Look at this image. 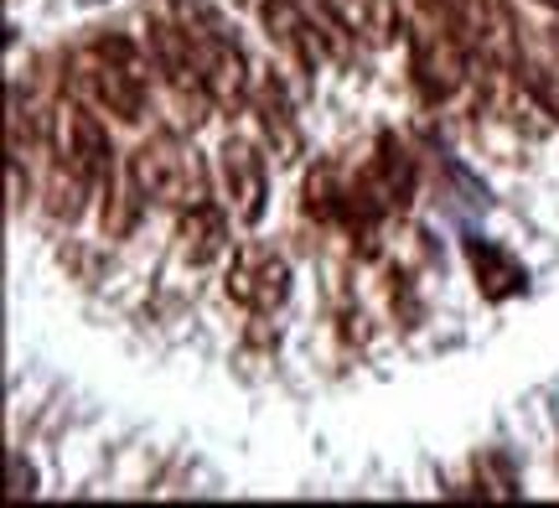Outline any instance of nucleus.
<instances>
[{
    "mask_svg": "<svg viewBox=\"0 0 559 508\" xmlns=\"http://www.w3.org/2000/svg\"><path fill=\"white\" fill-rule=\"evenodd\" d=\"M145 52H151V47H145ZM145 52H140L130 37H94L68 58V79L79 83V94L94 104V109L135 125L140 115H145V99H151Z\"/></svg>",
    "mask_w": 559,
    "mask_h": 508,
    "instance_id": "obj_1",
    "label": "nucleus"
},
{
    "mask_svg": "<svg viewBox=\"0 0 559 508\" xmlns=\"http://www.w3.org/2000/svg\"><path fill=\"white\" fill-rule=\"evenodd\" d=\"M409 79H415L425 104H445L466 88V79H472V47H466V37L451 21L419 16L409 26Z\"/></svg>",
    "mask_w": 559,
    "mask_h": 508,
    "instance_id": "obj_2",
    "label": "nucleus"
},
{
    "mask_svg": "<svg viewBox=\"0 0 559 508\" xmlns=\"http://www.w3.org/2000/svg\"><path fill=\"white\" fill-rule=\"evenodd\" d=\"M130 182H135V198L140 203H156V208H192L202 203V172L198 162L187 156V145L177 135H151L130 151Z\"/></svg>",
    "mask_w": 559,
    "mask_h": 508,
    "instance_id": "obj_3",
    "label": "nucleus"
},
{
    "mask_svg": "<svg viewBox=\"0 0 559 508\" xmlns=\"http://www.w3.org/2000/svg\"><path fill=\"white\" fill-rule=\"evenodd\" d=\"M198 79L213 109H239V104H249V88H254V68L243 58V47L202 5H198Z\"/></svg>",
    "mask_w": 559,
    "mask_h": 508,
    "instance_id": "obj_4",
    "label": "nucleus"
},
{
    "mask_svg": "<svg viewBox=\"0 0 559 508\" xmlns=\"http://www.w3.org/2000/svg\"><path fill=\"white\" fill-rule=\"evenodd\" d=\"M430 21H451L466 47L487 62L519 68V37H513V16L502 0H430Z\"/></svg>",
    "mask_w": 559,
    "mask_h": 508,
    "instance_id": "obj_5",
    "label": "nucleus"
},
{
    "mask_svg": "<svg viewBox=\"0 0 559 508\" xmlns=\"http://www.w3.org/2000/svg\"><path fill=\"white\" fill-rule=\"evenodd\" d=\"M228 302H239L243 311H254V317H270L280 306L290 302V260L275 255V249L264 245H243L228 264Z\"/></svg>",
    "mask_w": 559,
    "mask_h": 508,
    "instance_id": "obj_6",
    "label": "nucleus"
},
{
    "mask_svg": "<svg viewBox=\"0 0 559 508\" xmlns=\"http://www.w3.org/2000/svg\"><path fill=\"white\" fill-rule=\"evenodd\" d=\"M218 182H223L234 224H243V228L260 224L264 203H270V166H264L260 145L243 141V135H228L218 145Z\"/></svg>",
    "mask_w": 559,
    "mask_h": 508,
    "instance_id": "obj_7",
    "label": "nucleus"
},
{
    "mask_svg": "<svg viewBox=\"0 0 559 508\" xmlns=\"http://www.w3.org/2000/svg\"><path fill=\"white\" fill-rule=\"evenodd\" d=\"M249 109L260 115V135L264 145L275 151V162H296L300 156V125L285 104V88H280L275 73H254V88H249Z\"/></svg>",
    "mask_w": 559,
    "mask_h": 508,
    "instance_id": "obj_8",
    "label": "nucleus"
},
{
    "mask_svg": "<svg viewBox=\"0 0 559 508\" xmlns=\"http://www.w3.org/2000/svg\"><path fill=\"white\" fill-rule=\"evenodd\" d=\"M228 245H234V239H228V208L207 203V198L192 203V208H181L177 249H181V260L187 264H213Z\"/></svg>",
    "mask_w": 559,
    "mask_h": 508,
    "instance_id": "obj_9",
    "label": "nucleus"
},
{
    "mask_svg": "<svg viewBox=\"0 0 559 508\" xmlns=\"http://www.w3.org/2000/svg\"><path fill=\"white\" fill-rule=\"evenodd\" d=\"M326 5L337 11L342 26H347L353 37L368 42V47H394L400 37H409L400 0H326Z\"/></svg>",
    "mask_w": 559,
    "mask_h": 508,
    "instance_id": "obj_10",
    "label": "nucleus"
},
{
    "mask_svg": "<svg viewBox=\"0 0 559 508\" xmlns=\"http://www.w3.org/2000/svg\"><path fill=\"white\" fill-rule=\"evenodd\" d=\"M466 264L477 275V291L487 302H513L523 285H528V270H523L508 249L487 245V239H466Z\"/></svg>",
    "mask_w": 559,
    "mask_h": 508,
    "instance_id": "obj_11",
    "label": "nucleus"
},
{
    "mask_svg": "<svg viewBox=\"0 0 559 508\" xmlns=\"http://www.w3.org/2000/svg\"><path fill=\"white\" fill-rule=\"evenodd\" d=\"M513 73H519V88H523V94H528V99L539 104L544 115L559 125V73H555V68H528V62H519Z\"/></svg>",
    "mask_w": 559,
    "mask_h": 508,
    "instance_id": "obj_12",
    "label": "nucleus"
},
{
    "mask_svg": "<svg viewBox=\"0 0 559 508\" xmlns=\"http://www.w3.org/2000/svg\"><path fill=\"white\" fill-rule=\"evenodd\" d=\"M11 504H21V498H32V493H37V472L26 468V462H21V451H11Z\"/></svg>",
    "mask_w": 559,
    "mask_h": 508,
    "instance_id": "obj_13",
    "label": "nucleus"
},
{
    "mask_svg": "<svg viewBox=\"0 0 559 508\" xmlns=\"http://www.w3.org/2000/svg\"><path fill=\"white\" fill-rule=\"evenodd\" d=\"M539 5H549V11H559V0H539Z\"/></svg>",
    "mask_w": 559,
    "mask_h": 508,
    "instance_id": "obj_14",
    "label": "nucleus"
}]
</instances>
